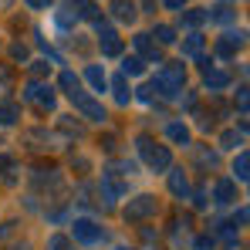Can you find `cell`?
<instances>
[{"label":"cell","mask_w":250,"mask_h":250,"mask_svg":"<svg viewBox=\"0 0 250 250\" xmlns=\"http://www.w3.org/2000/svg\"><path fill=\"white\" fill-rule=\"evenodd\" d=\"M139 156L146 159V166L156 169V172H166L172 166V156H169L166 146H156V139H149V135H139Z\"/></svg>","instance_id":"6da1fadb"},{"label":"cell","mask_w":250,"mask_h":250,"mask_svg":"<svg viewBox=\"0 0 250 250\" xmlns=\"http://www.w3.org/2000/svg\"><path fill=\"white\" fill-rule=\"evenodd\" d=\"M24 98H27L31 105H38L41 112H54V105H58L54 88H51V84H41V82H27L24 84Z\"/></svg>","instance_id":"7a4b0ae2"},{"label":"cell","mask_w":250,"mask_h":250,"mask_svg":"<svg viewBox=\"0 0 250 250\" xmlns=\"http://www.w3.org/2000/svg\"><path fill=\"white\" fill-rule=\"evenodd\" d=\"M95 31H98V47H102L105 58H119L122 54V41H119V34L112 31L108 21H95Z\"/></svg>","instance_id":"3957f363"},{"label":"cell","mask_w":250,"mask_h":250,"mask_svg":"<svg viewBox=\"0 0 250 250\" xmlns=\"http://www.w3.org/2000/svg\"><path fill=\"white\" fill-rule=\"evenodd\" d=\"M159 209L156 203V196H149V193H142V196H135V200H128V207H125V220H132V223H139V220H149L152 213Z\"/></svg>","instance_id":"277c9868"},{"label":"cell","mask_w":250,"mask_h":250,"mask_svg":"<svg viewBox=\"0 0 250 250\" xmlns=\"http://www.w3.org/2000/svg\"><path fill=\"white\" fill-rule=\"evenodd\" d=\"M71 237L78 240V244H98V240H105V230L95 223V220H88V216H82V220H75V230H71Z\"/></svg>","instance_id":"5b68a950"},{"label":"cell","mask_w":250,"mask_h":250,"mask_svg":"<svg viewBox=\"0 0 250 250\" xmlns=\"http://www.w3.org/2000/svg\"><path fill=\"white\" fill-rule=\"evenodd\" d=\"M71 102H75V108L82 112L84 119H91V122H102V119H105V108H102V102L88 98L84 91H78V95H71Z\"/></svg>","instance_id":"8992f818"},{"label":"cell","mask_w":250,"mask_h":250,"mask_svg":"<svg viewBox=\"0 0 250 250\" xmlns=\"http://www.w3.org/2000/svg\"><path fill=\"white\" fill-rule=\"evenodd\" d=\"M132 44H135V51H139V58H142V61L163 64V47H156L149 34H135V38H132Z\"/></svg>","instance_id":"52a82bcc"},{"label":"cell","mask_w":250,"mask_h":250,"mask_svg":"<svg viewBox=\"0 0 250 250\" xmlns=\"http://www.w3.org/2000/svg\"><path fill=\"white\" fill-rule=\"evenodd\" d=\"M203 82H207L209 91H220V88H227V84H230V75H227V71H220V68H213L209 61H203Z\"/></svg>","instance_id":"ba28073f"},{"label":"cell","mask_w":250,"mask_h":250,"mask_svg":"<svg viewBox=\"0 0 250 250\" xmlns=\"http://www.w3.org/2000/svg\"><path fill=\"white\" fill-rule=\"evenodd\" d=\"M108 10H112V17H115V21H122V24H132V21L139 17V10H135V3H132V0H112V3H108Z\"/></svg>","instance_id":"9c48e42d"},{"label":"cell","mask_w":250,"mask_h":250,"mask_svg":"<svg viewBox=\"0 0 250 250\" xmlns=\"http://www.w3.org/2000/svg\"><path fill=\"white\" fill-rule=\"evenodd\" d=\"M169 189H172V196H179V200L189 196V179H186L183 169H172V172H169Z\"/></svg>","instance_id":"30bf717a"},{"label":"cell","mask_w":250,"mask_h":250,"mask_svg":"<svg viewBox=\"0 0 250 250\" xmlns=\"http://www.w3.org/2000/svg\"><path fill=\"white\" fill-rule=\"evenodd\" d=\"M213 200H216V203H233V200H237V183H233V179H220L216 189H213Z\"/></svg>","instance_id":"8fae6325"},{"label":"cell","mask_w":250,"mask_h":250,"mask_svg":"<svg viewBox=\"0 0 250 250\" xmlns=\"http://www.w3.org/2000/svg\"><path fill=\"white\" fill-rule=\"evenodd\" d=\"M207 14H209V21H216V24H230V21H237V10H233L230 3H216V7H209Z\"/></svg>","instance_id":"7c38bea8"},{"label":"cell","mask_w":250,"mask_h":250,"mask_svg":"<svg viewBox=\"0 0 250 250\" xmlns=\"http://www.w3.org/2000/svg\"><path fill=\"white\" fill-rule=\"evenodd\" d=\"M207 21H209L207 7H193V10H186V14H183V27H193V31H196V27H203Z\"/></svg>","instance_id":"4fadbf2b"},{"label":"cell","mask_w":250,"mask_h":250,"mask_svg":"<svg viewBox=\"0 0 250 250\" xmlns=\"http://www.w3.org/2000/svg\"><path fill=\"white\" fill-rule=\"evenodd\" d=\"M58 84H61V91H64L68 98L82 91V78H78L75 71H61V78H58Z\"/></svg>","instance_id":"5bb4252c"},{"label":"cell","mask_w":250,"mask_h":250,"mask_svg":"<svg viewBox=\"0 0 250 250\" xmlns=\"http://www.w3.org/2000/svg\"><path fill=\"white\" fill-rule=\"evenodd\" d=\"M166 135H169V142H176V146H189V128L183 122H169Z\"/></svg>","instance_id":"9a60e30c"},{"label":"cell","mask_w":250,"mask_h":250,"mask_svg":"<svg viewBox=\"0 0 250 250\" xmlns=\"http://www.w3.org/2000/svg\"><path fill=\"white\" fill-rule=\"evenodd\" d=\"M149 38H156V47H166V44H172L176 41V27H169V24H156V31L149 34Z\"/></svg>","instance_id":"2e32d148"},{"label":"cell","mask_w":250,"mask_h":250,"mask_svg":"<svg viewBox=\"0 0 250 250\" xmlns=\"http://www.w3.org/2000/svg\"><path fill=\"white\" fill-rule=\"evenodd\" d=\"M203 54V34H189L186 41H183V58H200Z\"/></svg>","instance_id":"e0dca14e"},{"label":"cell","mask_w":250,"mask_h":250,"mask_svg":"<svg viewBox=\"0 0 250 250\" xmlns=\"http://www.w3.org/2000/svg\"><path fill=\"white\" fill-rule=\"evenodd\" d=\"M84 78H88V84H91L95 91H105V84H108L105 71H102L98 64H88V68H84Z\"/></svg>","instance_id":"ac0fdd59"},{"label":"cell","mask_w":250,"mask_h":250,"mask_svg":"<svg viewBox=\"0 0 250 250\" xmlns=\"http://www.w3.org/2000/svg\"><path fill=\"white\" fill-rule=\"evenodd\" d=\"M112 91H115V102H119V105H128L132 91H128V82H125V75H115V78H112Z\"/></svg>","instance_id":"d6986e66"},{"label":"cell","mask_w":250,"mask_h":250,"mask_svg":"<svg viewBox=\"0 0 250 250\" xmlns=\"http://www.w3.org/2000/svg\"><path fill=\"white\" fill-rule=\"evenodd\" d=\"M21 119V105L17 102H3L0 105V125H14Z\"/></svg>","instance_id":"ffe728a7"},{"label":"cell","mask_w":250,"mask_h":250,"mask_svg":"<svg viewBox=\"0 0 250 250\" xmlns=\"http://www.w3.org/2000/svg\"><path fill=\"white\" fill-rule=\"evenodd\" d=\"M233 176H237L240 183H247V179H250V156H247V152L237 156V163H233Z\"/></svg>","instance_id":"44dd1931"},{"label":"cell","mask_w":250,"mask_h":250,"mask_svg":"<svg viewBox=\"0 0 250 250\" xmlns=\"http://www.w3.org/2000/svg\"><path fill=\"white\" fill-rule=\"evenodd\" d=\"M240 142H244V132H237V128H227L220 135V149H237Z\"/></svg>","instance_id":"7402d4cb"},{"label":"cell","mask_w":250,"mask_h":250,"mask_svg":"<svg viewBox=\"0 0 250 250\" xmlns=\"http://www.w3.org/2000/svg\"><path fill=\"white\" fill-rule=\"evenodd\" d=\"M142 71H146V61H142V58H125L122 61V75H132V78H135V75H142Z\"/></svg>","instance_id":"603a6c76"},{"label":"cell","mask_w":250,"mask_h":250,"mask_svg":"<svg viewBox=\"0 0 250 250\" xmlns=\"http://www.w3.org/2000/svg\"><path fill=\"white\" fill-rule=\"evenodd\" d=\"M47 250H71V237H64V233H54V237L47 240Z\"/></svg>","instance_id":"cb8c5ba5"},{"label":"cell","mask_w":250,"mask_h":250,"mask_svg":"<svg viewBox=\"0 0 250 250\" xmlns=\"http://www.w3.org/2000/svg\"><path fill=\"white\" fill-rule=\"evenodd\" d=\"M196 159H200L203 166H209V169H216V166H220V159H216V152H209V149H196Z\"/></svg>","instance_id":"d4e9b609"},{"label":"cell","mask_w":250,"mask_h":250,"mask_svg":"<svg viewBox=\"0 0 250 250\" xmlns=\"http://www.w3.org/2000/svg\"><path fill=\"white\" fill-rule=\"evenodd\" d=\"M237 108H240V115L247 119V84H240V88H237Z\"/></svg>","instance_id":"484cf974"},{"label":"cell","mask_w":250,"mask_h":250,"mask_svg":"<svg viewBox=\"0 0 250 250\" xmlns=\"http://www.w3.org/2000/svg\"><path fill=\"white\" fill-rule=\"evenodd\" d=\"M61 128H64V132H75V135H84V125L71 122V119H68V115H61Z\"/></svg>","instance_id":"4316f807"},{"label":"cell","mask_w":250,"mask_h":250,"mask_svg":"<svg viewBox=\"0 0 250 250\" xmlns=\"http://www.w3.org/2000/svg\"><path fill=\"white\" fill-rule=\"evenodd\" d=\"M14 230H17V223H14V220H7V223H0V240H7V237H14Z\"/></svg>","instance_id":"83f0119b"},{"label":"cell","mask_w":250,"mask_h":250,"mask_svg":"<svg viewBox=\"0 0 250 250\" xmlns=\"http://www.w3.org/2000/svg\"><path fill=\"white\" fill-rule=\"evenodd\" d=\"M31 71H34L38 78H44V75L51 71V64H47V61H34V64H31Z\"/></svg>","instance_id":"f1b7e54d"},{"label":"cell","mask_w":250,"mask_h":250,"mask_svg":"<svg viewBox=\"0 0 250 250\" xmlns=\"http://www.w3.org/2000/svg\"><path fill=\"white\" fill-rule=\"evenodd\" d=\"M196 122H200V128H209V125H213V115L200 108V112H196Z\"/></svg>","instance_id":"f546056e"},{"label":"cell","mask_w":250,"mask_h":250,"mask_svg":"<svg viewBox=\"0 0 250 250\" xmlns=\"http://www.w3.org/2000/svg\"><path fill=\"white\" fill-rule=\"evenodd\" d=\"M14 82V71H10V64H0V84H10Z\"/></svg>","instance_id":"4dcf8cb0"},{"label":"cell","mask_w":250,"mask_h":250,"mask_svg":"<svg viewBox=\"0 0 250 250\" xmlns=\"http://www.w3.org/2000/svg\"><path fill=\"white\" fill-rule=\"evenodd\" d=\"M10 54H14L17 61H24V58H27V47H24V44H14V47H10Z\"/></svg>","instance_id":"1f68e13d"},{"label":"cell","mask_w":250,"mask_h":250,"mask_svg":"<svg viewBox=\"0 0 250 250\" xmlns=\"http://www.w3.org/2000/svg\"><path fill=\"white\" fill-rule=\"evenodd\" d=\"M152 95H156L152 84H142V88H139V98H142V102H152Z\"/></svg>","instance_id":"d6a6232c"},{"label":"cell","mask_w":250,"mask_h":250,"mask_svg":"<svg viewBox=\"0 0 250 250\" xmlns=\"http://www.w3.org/2000/svg\"><path fill=\"white\" fill-rule=\"evenodd\" d=\"M10 169H14V159H10V156H0V176L10 172Z\"/></svg>","instance_id":"836d02e7"},{"label":"cell","mask_w":250,"mask_h":250,"mask_svg":"<svg viewBox=\"0 0 250 250\" xmlns=\"http://www.w3.org/2000/svg\"><path fill=\"white\" fill-rule=\"evenodd\" d=\"M193 203L203 209V207H207V193H203V189H200V193H193Z\"/></svg>","instance_id":"e575fe53"},{"label":"cell","mask_w":250,"mask_h":250,"mask_svg":"<svg viewBox=\"0 0 250 250\" xmlns=\"http://www.w3.org/2000/svg\"><path fill=\"white\" fill-rule=\"evenodd\" d=\"M102 149H108V152H115V135H105V142H102Z\"/></svg>","instance_id":"d590c367"},{"label":"cell","mask_w":250,"mask_h":250,"mask_svg":"<svg viewBox=\"0 0 250 250\" xmlns=\"http://www.w3.org/2000/svg\"><path fill=\"white\" fill-rule=\"evenodd\" d=\"M163 3H166L169 10H179V7H183V3H186V0H163Z\"/></svg>","instance_id":"8d00e7d4"},{"label":"cell","mask_w":250,"mask_h":250,"mask_svg":"<svg viewBox=\"0 0 250 250\" xmlns=\"http://www.w3.org/2000/svg\"><path fill=\"white\" fill-rule=\"evenodd\" d=\"M196 250H213V240H196Z\"/></svg>","instance_id":"74e56055"},{"label":"cell","mask_w":250,"mask_h":250,"mask_svg":"<svg viewBox=\"0 0 250 250\" xmlns=\"http://www.w3.org/2000/svg\"><path fill=\"white\" fill-rule=\"evenodd\" d=\"M27 3H31V7H38V10H41V7H47V0H27Z\"/></svg>","instance_id":"f35d334b"},{"label":"cell","mask_w":250,"mask_h":250,"mask_svg":"<svg viewBox=\"0 0 250 250\" xmlns=\"http://www.w3.org/2000/svg\"><path fill=\"white\" fill-rule=\"evenodd\" d=\"M142 7H146V10H152V7H156V0H142Z\"/></svg>","instance_id":"ab89813d"}]
</instances>
